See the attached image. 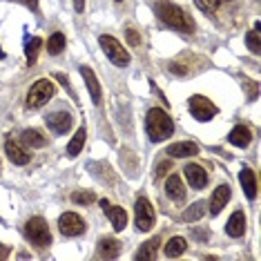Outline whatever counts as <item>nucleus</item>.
Returning <instances> with one entry per match:
<instances>
[{"instance_id":"obj_1","label":"nucleus","mask_w":261,"mask_h":261,"mask_svg":"<svg viewBox=\"0 0 261 261\" xmlns=\"http://www.w3.org/2000/svg\"><path fill=\"white\" fill-rule=\"evenodd\" d=\"M145 129H147V136L154 143H161V141L170 139L174 134V121L165 114L163 110L159 108H152L145 116Z\"/></svg>"},{"instance_id":"obj_2","label":"nucleus","mask_w":261,"mask_h":261,"mask_svg":"<svg viewBox=\"0 0 261 261\" xmlns=\"http://www.w3.org/2000/svg\"><path fill=\"white\" fill-rule=\"evenodd\" d=\"M156 14L168 27H174V29H179V32L190 34L194 29V22L190 20L186 11H183L181 7H176L174 3H168V0L156 3Z\"/></svg>"},{"instance_id":"obj_3","label":"nucleus","mask_w":261,"mask_h":261,"mask_svg":"<svg viewBox=\"0 0 261 261\" xmlns=\"http://www.w3.org/2000/svg\"><path fill=\"white\" fill-rule=\"evenodd\" d=\"M25 237L38 248H47L51 243V232L47 228L45 219H40V217H32L25 223Z\"/></svg>"},{"instance_id":"obj_4","label":"nucleus","mask_w":261,"mask_h":261,"mask_svg":"<svg viewBox=\"0 0 261 261\" xmlns=\"http://www.w3.org/2000/svg\"><path fill=\"white\" fill-rule=\"evenodd\" d=\"M54 96V83L47 81V79H40L32 85V90L27 94V108L29 110H38Z\"/></svg>"},{"instance_id":"obj_5","label":"nucleus","mask_w":261,"mask_h":261,"mask_svg":"<svg viewBox=\"0 0 261 261\" xmlns=\"http://www.w3.org/2000/svg\"><path fill=\"white\" fill-rule=\"evenodd\" d=\"M98 43H100V47H103L105 56H108L114 65H118V67H125V65H129V54L123 49V45L118 43L114 36H100Z\"/></svg>"},{"instance_id":"obj_6","label":"nucleus","mask_w":261,"mask_h":261,"mask_svg":"<svg viewBox=\"0 0 261 261\" xmlns=\"http://www.w3.org/2000/svg\"><path fill=\"white\" fill-rule=\"evenodd\" d=\"M190 112H192V116L197 118V121L201 123H205V121H210L212 116H217V105L212 103L210 98H205V96H201V94H197V96H192L190 98Z\"/></svg>"},{"instance_id":"obj_7","label":"nucleus","mask_w":261,"mask_h":261,"mask_svg":"<svg viewBox=\"0 0 261 261\" xmlns=\"http://www.w3.org/2000/svg\"><path fill=\"white\" fill-rule=\"evenodd\" d=\"M134 217H136V230H141V232H147V230L152 228V223H154V207H152V203L145 197L136 199V203H134Z\"/></svg>"},{"instance_id":"obj_8","label":"nucleus","mask_w":261,"mask_h":261,"mask_svg":"<svg viewBox=\"0 0 261 261\" xmlns=\"http://www.w3.org/2000/svg\"><path fill=\"white\" fill-rule=\"evenodd\" d=\"M58 228H61V232L65 237H79L85 232V221L76 215V212H65L58 219Z\"/></svg>"},{"instance_id":"obj_9","label":"nucleus","mask_w":261,"mask_h":261,"mask_svg":"<svg viewBox=\"0 0 261 261\" xmlns=\"http://www.w3.org/2000/svg\"><path fill=\"white\" fill-rule=\"evenodd\" d=\"M49 129H54L56 134H65L69 127H72V114L69 112H54L45 118Z\"/></svg>"},{"instance_id":"obj_10","label":"nucleus","mask_w":261,"mask_h":261,"mask_svg":"<svg viewBox=\"0 0 261 261\" xmlns=\"http://www.w3.org/2000/svg\"><path fill=\"white\" fill-rule=\"evenodd\" d=\"M5 152H7V156H9V161H11V163H16V165H25V163H29V152L18 143V141L7 139V143H5Z\"/></svg>"},{"instance_id":"obj_11","label":"nucleus","mask_w":261,"mask_h":261,"mask_svg":"<svg viewBox=\"0 0 261 261\" xmlns=\"http://www.w3.org/2000/svg\"><path fill=\"white\" fill-rule=\"evenodd\" d=\"M183 172H186V179H188V183H190L192 188H197V190L205 188L207 174H205V170L201 168V165H197V163H188Z\"/></svg>"},{"instance_id":"obj_12","label":"nucleus","mask_w":261,"mask_h":261,"mask_svg":"<svg viewBox=\"0 0 261 261\" xmlns=\"http://www.w3.org/2000/svg\"><path fill=\"white\" fill-rule=\"evenodd\" d=\"M230 197H232L230 186H219L215 190V194H212V199H210V215H219V212L223 210V205L230 201Z\"/></svg>"},{"instance_id":"obj_13","label":"nucleus","mask_w":261,"mask_h":261,"mask_svg":"<svg viewBox=\"0 0 261 261\" xmlns=\"http://www.w3.org/2000/svg\"><path fill=\"white\" fill-rule=\"evenodd\" d=\"M165 192H168V197L172 201H176V203H181V201L186 199V188H183V181L179 174L168 176V181H165Z\"/></svg>"},{"instance_id":"obj_14","label":"nucleus","mask_w":261,"mask_h":261,"mask_svg":"<svg viewBox=\"0 0 261 261\" xmlns=\"http://www.w3.org/2000/svg\"><path fill=\"white\" fill-rule=\"evenodd\" d=\"M168 154L170 156H176V159H188V156H197L199 154V145L192 143V141H181V143H172L168 147Z\"/></svg>"},{"instance_id":"obj_15","label":"nucleus","mask_w":261,"mask_h":261,"mask_svg":"<svg viewBox=\"0 0 261 261\" xmlns=\"http://www.w3.org/2000/svg\"><path fill=\"white\" fill-rule=\"evenodd\" d=\"M225 232L230 237H234V239H239V237L246 234V215H243L241 210H237L232 217L228 219V223H225Z\"/></svg>"},{"instance_id":"obj_16","label":"nucleus","mask_w":261,"mask_h":261,"mask_svg":"<svg viewBox=\"0 0 261 261\" xmlns=\"http://www.w3.org/2000/svg\"><path fill=\"white\" fill-rule=\"evenodd\" d=\"M96 254L103 257V259H116L118 254H121V243H118L116 239H112V237H103V239L98 241Z\"/></svg>"},{"instance_id":"obj_17","label":"nucleus","mask_w":261,"mask_h":261,"mask_svg":"<svg viewBox=\"0 0 261 261\" xmlns=\"http://www.w3.org/2000/svg\"><path fill=\"white\" fill-rule=\"evenodd\" d=\"M239 183H241V188H243V192H246L248 199H254V197H257V176H254L252 170L243 168V170L239 172Z\"/></svg>"},{"instance_id":"obj_18","label":"nucleus","mask_w":261,"mask_h":261,"mask_svg":"<svg viewBox=\"0 0 261 261\" xmlns=\"http://www.w3.org/2000/svg\"><path fill=\"white\" fill-rule=\"evenodd\" d=\"M81 74H83V79H85V85H87V90H90L92 94V100L94 103H100V85H98V79H96V74L92 72V67H81Z\"/></svg>"},{"instance_id":"obj_19","label":"nucleus","mask_w":261,"mask_h":261,"mask_svg":"<svg viewBox=\"0 0 261 261\" xmlns=\"http://www.w3.org/2000/svg\"><path fill=\"white\" fill-rule=\"evenodd\" d=\"M228 141L232 145H237V147H248V145H250V141H252V132L246 125H237L232 132H230Z\"/></svg>"},{"instance_id":"obj_20","label":"nucleus","mask_w":261,"mask_h":261,"mask_svg":"<svg viewBox=\"0 0 261 261\" xmlns=\"http://www.w3.org/2000/svg\"><path fill=\"white\" fill-rule=\"evenodd\" d=\"M105 212H108V217H110V221H112V225H114L116 232H121V230L127 225V212L123 210L121 205H110Z\"/></svg>"},{"instance_id":"obj_21","label":"nucleus","mask_w":261,"mask_h":261,"mask_svg":"<svg viewBox=\"0 0 261 261\" xmlns=\"http://www.w3.org/2000/svg\"><path fill=\"white\" fill-rule=\"evenodd\" d=\"M186 248H188V243H186V239L183 237H172V239L165 243V257L168 259H174V257H181L183 252H186Z\"/></svg>"},{"instance_id":"obj_22","label":"nucleus","mask_w":261,"mask_h":261,"mask_svg":"<svg viewBox=\"0 0 261 261\" xmlns=\"http://www.w3.org/2000/svg\"><path fill=\"white\" fill-rule=\"evenodd\" d=\"M85 139H87V132H85V127H79V132H76L72 136V141H69V145H67V156H79L81 150H83V145H85Z\"/></svg>"},{"instance_id":"obj_23","label":"nucleus","mask_w":261,"mask_h":261,"mask_svg":"<svg viewBox=\"0 0 261 261\" xmlns=\"http://www.w3.org/2000/svg\"><path fill=\"white\" fill-rule=\"evenodd\" d=\"M159 246H161V239H159V237H154V239L145 241L143 246L139 248V252H136V259H156Z\"/></svg>"},{"instance_id":"obj_24","label":"nucleus","mask_w":261,"mask_h":261,"mask_svg":"<svg viewBox=\"0 0 261 261\" xmlns=\"http://www.w3.org/2000/svg\"><path fill=\"white\" fill-rule=\"evenodd\" d=\"M22 143L29 145V147H45L47 139L43 136V132H38V129H25V132H22Z\"/></svg>"},{"instance_id":"obj_25","label":"nucleus","mask_w":261,"mask_h":261,"mask_svg":"<svg viewBox=\"0 0 261 261\" xmlns=\"http://www.w3.org/2000/svg\"><path fill=\"white\" fill-rule=\"evenodd\" d=\"M203 215H205V203L197 201V203H192L186 212H183L181 219H183V221H188V223H192V221H199V219L203 217Z\"/></svg>"},{"instance_id":"obj_26","label":"nucleus","mask_w":261,"mask_h":261,"mask_svg":"<svg viewBox=\"0 0 261 261\" xmlns=\"http://www.w3.org/2000/svg\"><path fill=\"white\" fill-rule=\"evenodd\" d=\"M40 47H43V40H40L38 36H34L32 40H27V45H25V56H27V63H29V65L36 63Z\"/></svg>"},{"instance_id":"obj_27","label":"nucleus","mask_w":261,"mask_h":261,"mask_svg":"<svg viewBox=\"0 0 261 261\" xmlns=\"http://www.w3.org/2000/svg\"><path fill=\"white\" fill-rule=\"evenodd\" d=\"M47 49H49L51 56H58L65 49V36L61 32H56V34H51L49 36V40H47Z\"/></svg>"},{"instance_id":"obj_28","label":"nucleus","mask_w":261,"mask_h":261,"mask_svg":"<svg viewBox=\"0 0 261 261\" xmlns=\"http://www.w3.org/2000/svg\"><path fill=\"white\" fill-rule=\"evenodd\" d=\"M246 43H248V49L252 54H259L261 51V45H259V25H254V29L246 36Z\"/></svg>"},{"instance_id":"obj_29","label":"nucleus","mask_w":261,"mask_h":261,"mask_svg":"<svg viewBox=\"0 0 261 261\" xmlns=\"http://www.w3.org/2000/svg\"><path fill=\"white\" fill-rule=\"evenodd\" d=\"M94 199H96V197H94V192H90V190H79V192H74L72 194V201H74V203H94Z\"/></svg>"},{"instance_id":"obj_30","label":"nucleus","mask_w":261,"mask_h":261,"mask_svg":"<svg viewBox=\"0 0 261 261\" xmlns=\"http://www.w3.org/2000/svg\"><path fill=\"white\" fill-rule=\"evenodd\" d=\"M172 168H174V165H172L170 159H163V161L156 163V168H154V176H156V179H163L165 174H170L172 172Z\"/></svg>"},{"instance_id":"obj_31","label":"nucleus","mask_w":261,"mask_h":261,"mask_svg":"<svg viewBox=\"0 0 261 261\" xmlns=\"http://www.w3.org/2000/svg\"><path fill=\"white\" fill-rule=\"evenodd\" d=\"M125 36H127V43L132 45V47H136L141 43V36H139V32H136V29H132V27H127L125 29Z\"/></svg>"},{"instance_id":"obj_32","label":"nucleus","mask_w":261,"mask_h":261,"mask_svg":"<svg viewBox=\"0 0 261 261\" xmlns=\"http://www.w3.org/2000/svg\"><path fill=\"white\" fill-rule=\"evenodd\" d=\"M194 3H197L199 9L207 11V14H210V11H215V7H217V0H194Z\"/></svg>"},{"instance_id":"obj_33","label":"nucleus","mask_w":261,"mask_h":261,"mask_svg":"<svg viewBox=\"0 0 261 261\" xmlns=\"http://www.w3.org/2000/svg\"><path fill=\"white\" fill-rule=\"evenodd\" d=\"M246 85H248V90H250V94H248V98H250V100H254V98H257V83L248 81Z\"/></svg>"},{"instance_id":"obj_34","label":"nucleus","mask_w":261,"mask_h":261,"mask_svg":"<svg viewBox=\"0 0 261 261\" xmlns=\"http://www.w3.org/2000/svg\"><path fill=\"white\" fill-rule=\"evenodd\" d=\"M22 5H25L27 9H32V11H36L38 9V0H20Z\"/></svg>"},{"instance_id":"obj_35","label":"nucleus","mask_w":261,"mask_h":261,"mask_svg":"<svg viewBox=\"0 0 261 261\" xmlns=\"http://www.w3.org/2000/svg\"><path fill=\"white\" fill-rule=\"evenodd\" d=\"M74 9L79 11V14H83V11H85V0H74Z\"/></svg>"},{"instance_id":"obj_36","label":"nucleus","mask_w":261,"mask_h":261,"mask_svg":"<svg viewBox=\"0 0 261 261\" xmlns=\"http://www.w3.org/2000/svg\"><path fill=\"white\" fill-rule=\"evenodd\" d=\"M194 237H197V239H207V232H205V230L194 228Z\"/></svg>"},{"instance_id":"obj_37","label":"nucleus","mask_w":261,"mask_h":261,"mask_svg":"<svg viewBox=\"0 0 261 261\" xmlns=\"http://www.w3.org/2000/svg\"><path fill=\"white\" fill-rule=\"evenodd\" d=\"M56 79H58V81H61V83H63V85H65V87H67V90H69V81H67V79H65V76H63V74H58V76H56Z\"/></svg>"},{"instance_id":"obj_38","label":"nucleus","mask_w":261,"mask_h":261,"mask_svg":"<svg viewBox=\"0 0 261 261\" xmlns=\"http://www.w3.org/2000/svg\"><path fill=\"white\" fill-rule=\"evenodd\" d=\"M5 254H7V248H5V246H0V257H5Z\"/></svg>"},{"instance_id":"obj_39","label":"nucleus","mask_w":261,"mask_h":261,"mask_svg":"<svg viewBox=\"0 0 261 261\" xmlns=\"http://www.w3.org/2000/svg\"><path fill=\"white\" fill-rule=\"evenodd\" d=\"M0 58H5V51L3 49H0Z\"/></svg>"},{"instance_id":"obj_40","label":"nucleus","mask_w":261,"mask_h":261,"mask_svg":"<svg viewBox=\"0 0 261 261\" xmlns=\"http://www.w3.org/2000/svg\"><path fill=\"white\" fill-rule=\"evenodd\" d=\"M116 3H121V0H116Z\"/></svg>"}]
</instances>
